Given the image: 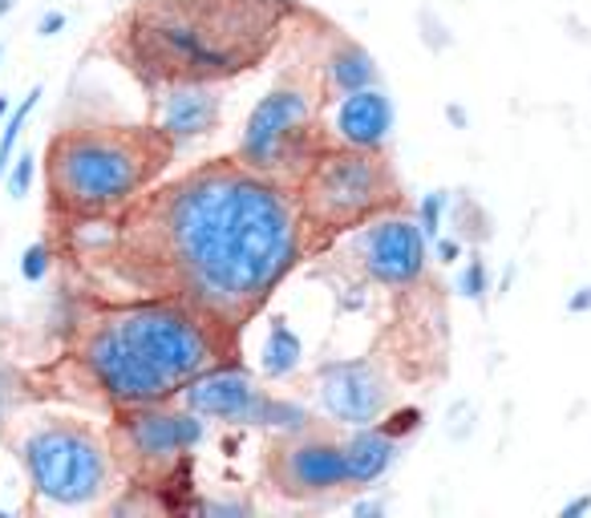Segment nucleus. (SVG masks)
I'll return each mask as SVG.
<instances>
[{"mask_svg": "<svg viewBox=\"0 0 591 518\" xmlns=\"http://www.w3.org/2000/svg\"><path fill=\"white\" fill-rule=\"evenodd\" d=\"M292 17V0H138L110 49L151 94L175 82L219 85L260 70Z\"/></svg>", "mask_w": 591, "mask_h": 518, "instance_id": "2", "label": "nucleus"}, {"mask_svg": "<svg viewBox=\"0 0 591 518\" xmlns=\"http://www.w3.org/2000/svg\"><path fill=\"white\" fill-rule=\"evenodd\" d=\"M422 422H426V413L417 410V405H393V410L385 413V417H381L377 425H381V429H385L390 437L405 442L409 434H417V429H422Z\"/></svg>", "mask_w": 591, "mask_h": 518, "instance_id": "25", "label": "nucleus"}, {"mask_svg": "<svg viewBox=\"0 0 591 518\" xmlns=\"http://www.w3.org/2000/svg\"><path fill=\"white\" fill-rule=\"evenodd\" d=\"M320 248L292 183L239 158L203 163L118 215L114 263L146 296H175L243 332Z\"/></svg>", "mask_w": 591, "mask_h": 518, "instance_id": "1", "label": "nucleus"}, {"mask_svg": "<svg viewBox=\"0 0 591 518\" xmlns=\"http://www.w3.org/2000/svg\"><path fill=\"white\" fill-rule=\"evenodd\" d=\"M236 329L175 296L97 308L77 336V365L114 410L178 401L203 369L236 356Z\"/></svg>", "mask_w": 591, "mask_h": 518, "instance_id": "3", "label": "nucleus"}, {"mask_svg": "<svg viewBox=\"0 0 591 518\" xmlns=\"http://www.w3.org/2000/svg\"><path fill=\"white\" fill-rule=\"evenodd\" d=\"M37 503L58 510L102 507L114 495L118 454L94 425L73 417H33L4 434Z\"/></svg>", "mask_w": 591, "mask_h": 518, "instance_id": "5", "label": "nucleus"}, {"mask_svg": "<svg viewBox=\"0 0 591 518\" xmlns=\"http://www.w3.org/2000/svg\"><path fill=\"white\" fill-rule=\"evenodd\" d=\"M402 446L397 437H390L381 425H361V429H349L344 434V458H349V486L353 490H373V486L385 478V474L397 466L402 458Z\"/></svg>", "mask_w": 591, "mask_h": 518, "instance_id": "15", "label": "nucleus"}, {"mask_svg": "<svg viewBox=\"0 0 591 518\" xmlns=\"http://www.w3.org/2000/svg\"><path fill=\"white\" fill-rule=\"evenodd\" d=\"M466 248H470V244H466V239L458 236V231H442L438 239H434V244H429V251H434V259H438V263H446V268H454V263H462V259H466Z\"/></svg>", "mask_w": 591, "mask_h": 518, "instance_id": "26", "label": "nucleus"}, {"mask_svg": "<svg viewBox=\"0 0 591 518\" xmlns=\"http://www.w3.org/2000/svg\"><path fill=\"white\" fill-rule=\"evenodd\" d=\"M219 122H224V97L215 82H175L154 90V126L175 146V154L207 142Z\"/></svg>", "mask_w": 591, "mask_h": 518, "instance_id": "12", "label": "nucleus"}, {"mask_svg": "<svg viewBox=\"0 0 591 518\" xmlns=\"http://www.w3.org/2000/svg\"><path fill=\"white\" fill-rule=\"evenodd\" d=\"M41 97H45V85H33V90L12 106L4 126H0V183H4V170H9L17 151H21V134H24V126H29V118L37 114V106H41Z\"/></svg>", "mask_w": 591, "mask_h": 518, "instance_id": "20", "label": "nucleus"}, {"mask_svg": "<svg viewBox=\"0 0 591 518\" xmlns=\"http://www.w3.org/2000/svg\"><path fill=\"white\" fill-rule=\"evenodd\" d=\"M9 114H12V97H9V94H0V122L9 118Z\"/></svg>", "mask_w": 591, "mask_h": 518, "instance_id": "34", "label": "nucleus"}, {"mask_svg": "<svg viewBox=\"0 0 591 518\" xmlns=\"http://www.w3.org/2000/svg\"><path fill=\"white\" fill-rule=\"evenodd\" d=\"M369 85H381L377 58L353 37H332V45L320 58V90L329 97H341L353 90H369Z\"/></svg>", "mask_w": 591, "mask_h": 518, "instance_id": "16", "label": "nucleus"}, {"mask_svg": "<svg viewBox=\"0 0 591 518\" xmlns=\"http://www.w3.org/2000/svg\"><path fill=\"white\" fill-rule=\"evenodd\" d=\"M33 178H37V158L33 151H17L12 166L4 170V190H9L12 203H24L29 199V190H33Z\"/></svg>", "mask_w": 591, "mask_h": 518, "instance_id": "24", "label": "nucleus"}, {"mask_svg": "<svg viewBox=\"0 0 591 518\" xmlns=\"http://www.w3.org/2000/svg\"><path fill=\"white\" fill-rule=\"evenodd\" d=\"M583 515H591V495H576L571 503L559 507V518H583Z\"/></svg>", "mask_w": 591, "mask_h": 518, "instance_id": "31", "label": "nucleus"}, {"mask_svg": "<svg viewBox=\"0 0 591 518\" xmlns=\"http://www.w3.org/2000/svg\"><path fill=\"white\" fill-rule=\"evenodd\" d=\"M256 365H260L263 381H288L300 373V365H304V341H300V332H296L284 317H276L272 324H268Z\"/></svg>", "mask_w": 591, "mask_h": 518, "instance_id": "17", "label": "nucleus"}, {"mask_svg": "<svg viewBox=\"0 0 591 518\" xmlns=\"http://www.w3.org/2000/svg\"><path fill=\"white\" fill-rule=\"evenodd\" d=\"M454 292L470 304H486L495 296V271L486 263L483 251H470V256L458 263V276H454Z\"/></svg>", "mask_w": 591, "mask_h": 518, "instance_id": "21", "label": "nucleus"}, {"mask_svg": "<svg viewBox=\"0 0 591 518\" xmlns=\"http://www.w3.org/2000/svg\"><path fill=\"white\" fill-rule=\"evenodd\" d=\"M446 122H449L454 130H466V126H470V114H466V110H462L458 102H449V106H446Z\"/></svg>", "mask_w": 591, "mask_h": 518, "instance_id": "32", "label": "nucleus"}, {"mask_svg": "<svg viewBox=\"0 0 591 518\" xmlns=\"http://www.w3.org/2000/svg\"><path fill=\"white\" fill-rule=\"evenodd\" d=\"M324 146H329V130L320 126L317 90L300 77H284L251 106L236 142V158L260 175L296 187V178L304 175Z\"/></svg>", "mask_w": 591, "mask_h": 518, "instance_id": "7", "label": "nucleus"}, {"mask_svg": "<svg viewBox=\"0 0 591 518\" xmlns=\"http://www.w3.org/2000/svg\"><path fill=\"white\" fill-rule=\"evenodd\" d=\"M65 24H70V12L45 9L41 17H37V29H33V33L41 37V41H53L58 33H65Z\"/></svg>", "mask_w": 591, "mask_h": 518, "instance_id": "29", "label": "nucleus"}, {"mask_svg": "<svg viewBox=\"0 0 591 518\" xmlns=\"http://www.w3.org/2000/svg\"><path fill=\"white\" fill-rule=\"evenodd\" d=\"M207 417L187 410L183 401H154V405H126L114 422V454L138 483H163L178 462H187L207 442Z\"/></svg>", "mask_w": 591, "mask_h": 518, "instance_id": "8", "label": "nucleus"}, {"mask_svg": "<svg viewBox=\"0 0 591 518\" xmlns=\"http://www.w3.org/2000/svg\"><path fill=\"white\" fill-rule=\"evenodd\" d=\"M175 158L158 126H73L49 138V207L73 227L118 219Z\"/></svg>", "mask_w": 591, "mask_h": 518, "instance_id": "4", "label": "nucleus"}, {"mask_svg": "<svg viewBox=\"0 0 591 518\" xmlns=\"http://www.w3.org/2000/svg\"><path fill=\"white\" fill-rule=\"evenodd\" d=\"M417 21H422V29H426V33H422V41H426L429 49H434V53H442V49H449V41H454V37L446 33V24L438 21V17H434V12H422V17H417Z\"/></svg>", "mask_w": 591, "mask_h": 518, "instance_id": "28", "label": "nucleus"}, {"mask_svg": "<svg viewBox=\"0 0 591 518\" xmlns=\"http://www.w3.org/2000/svg\"><path fill=\"white\" fill-rule=\"evenodd\" d=\"M260 393H263V385H256V377L239 365L236 356H227L219 365L203 369L199 377L178 393V401H183L187 410L199 413V417H207V422L251 429V413H256Z\"/></svg>", "mask_w": 591, "mask_h": 518, "instance_id": "13", "label": "nucleus"}, {"mask_svg": "<svg viewBox=\"0 0 591 518\" xmlns=\"http://www.w3.org/2000/svg\"><path fill=\"white\" fill-rule=\"evenodd\" d=\"M263 483L280 498L292 503H317V498L349 490V458L344 437L329 429H304V434L276 437L263 458Z\"/></svg>", "mask_w": 591, "mask_h": 518, "instance_id": "10", "label": "nucleus"}, {"mask_svg": "<svg viewBox=\"0 0 591 518\" xmlns=\"http://www.w3.org/2000/svg\"><path fill=\"white\" fill-rule=\"evenodd\" d=\"M353 515H356V518H369V515H385V503H353Z\"/></svg>", "mask_w": 591, "mask_h": 518, "instance_id": "33", "label": "nucleus"}, {"mask_svg": "<svg viewBox=\"0 0 591 518\" xmlns=\"http://www.w3.org/2000/svg\"><path fill=\"white\" fill-rule=\"evenodd\" d=\"M0 518H4V507H0Z\"/></svg>", "mask_w": 591, "mask_h": 518, "instance_id": "37", "label": "nucleus"}, {"mask_svg": "<svg viewBox=\"0 0 591 518\" xmlns=\"http://www.w3.org/2000/svg\"><path fill=\"white\" fill-rule=\"evenodd\" d=\"M17 271H21L24 283H45L49 271H53V244H49V239H33V244L21 251Z\"/></svg>", "mask_w": 591, "mask_h": 518, "instance_id": "23", "label": "nucleus"}, {"mask_svg": "<svg viewBox=\"0 0 591 518\" xmlns=\"http://www.w3.org/2000/svg\"><path fill=\"white\" fill-rule=\"evenodd\" d=\"M17 4H21V0H0V21H4V17L17 9Z\"/></svg>", "mask_w": 591, "mask_h": 518, "instance_id": "35", "label": "nucleus"}, {"mask_svg": "<svg viewBox=\"0 0 591 518\" xmlns=\"http://www.w3.org/2000/svg\"><path fill=\"white\" fill-rule=\"evenodd\" d=\"M296 199L304 207V219L317 231L320 248H329L344 231L385 211H402L405 190L381 151H356V146L329 142L304 175L296 178Z\"/></svg>", "mask_w": 591, "mask_h": 518, "instance_id": "6", "label": "nucleus"}, {"mask_svg": "<svg viewBox=\"0 0 591 518\" xmlns=\"http://www.w3.org/2000/svg\"><path fill=\"white\" fill-rule=\"evenodd\" d=\"M568 312L571 317H588L591 312V283H583V288H576V292L568 296Z\"/></svg>", "mask_w": 591, "mask_h": 518, "instance_id": "30", "label": "nucleus"}, {"mask_svg": "<svg viewBox=\"0 0 591 518\" xmlns=\"http://www.w3.org/2000/svg\"><path fill=\"white\" fill-rule=\"evenodd\" d=\"M449 190H426L422 199H417V207H414V219H417V227L426 231V239L434 244V239L446 231V219H449Z\"/></svg>", "mask_w": 591, "mask_h": 518, "instance_id": "22", "label": "nucleus"}, {"mask_svg": "<svg viewBox=\"0 0 591 518\" xmlns=\"http://www.w3.org/2000/svg\"><path fill=\"white\" fill-rule=\"evenodd\" d=\"M317 410L341 429L377 425L397 405V385L390 369L373 356H349V361H324L312 377Z\"/></svg>", "mask_w": 591, "mask_h": 518, "instance_id": "11", "label": "nucleus"}, {"mask_svg": "<svg viewBox=\"0 0 591 518\" xmlns=\"http://www.w3.org/2000/svg\"><path fill=\"white\" fill-rule=\"evenodd\" d=\"M195 510L207 518H248L251 515V503H231V498H203L195 503Z\"/></svg>", "mask_w": 591, "mask_h": 518, "instance_id": "27", "label": "nucleus"}, {"mask_svg": "<svg viewBox=\"0 0 591 518\" xmlns=\"http://www.w3.org/2000/svg\"><path fill=\"white\" fill-rule=\"evenodd\" d=\"M320 417L308 405L292 397H280V393H268L263 388L260 401H256V413H251V429H263V434H304V429H317Z\"/></svg>", "mask_w": 591, "mask_h": 518, "instance_id": "18", "label": "nucleus"}, {"mask_svg": "<svg viewBox=\"0 0 591 518\" xmlns=\"http://www.w3.org/2000/svg\"><path fill=\"white\" fill-rule=\"evenodd\" d=\"M393 97L381 85L369 90H353V94L332 97L329 106V142L336 146H356V151H385V142L393 138Z\"/></svg>", "mask_w": 591, "mask_h": 518, "instance_id": "14", "label": "nucleus"}, {"mask_svg": "<svg viewBox=\"0 0 591 518\" xmlns=\"http://www.w3.org/2000/svg\"><path fill=\"white\" fill-rule=\"evenodd\" d=\"M449 231H458L470 248H483L486 239H490V215H486V207L474 195H466V190H458L454 199H449V219H446Z\"/></svg>", "mask_w": 591, "mask_h": 518, "instance_id": "19", "label": "nucleus"}, {"mask_svg": "<svg viewBox=\"0 0 591 518\" xmlns=\"http://www.w3.org/2000/svg\"><path fill=\"white\" fill-rule=\"evenodd\" d=\"M336 256H341L344 268L361 276L365 283L414 288V283L426 280L434 251H429V239L417 227L414 215L385 211L377 219H369V224L353 227V231H344Z\"/></svg>", "mask_w": 591, "mask_h": 518, "instance_id": "9", "label": "nucleus"}, {"mask_svg": "<svg viewBox=\"0 0 591 518\" xmlns=\"http://www.w3.org/2000/svg\"><path fill=\"white\" fill-rule=\"evenodd\" d=\"M0 61H4V41H0Z\"/></svg>", "mask_w": 591, "mask_h": 518, "instance_id": "36", "label": "nucleus"}]
</instances>
